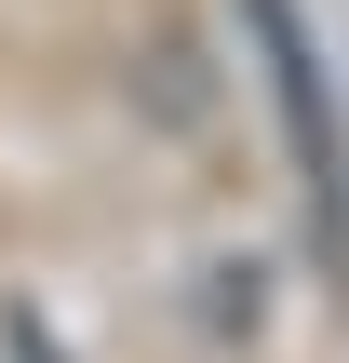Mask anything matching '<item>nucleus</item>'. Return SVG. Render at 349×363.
<instances>
[{
    "instance_id": "obj_1",
    "label": "nucleus",
    "mask_w": 349,
    "mask_h": 363,
    "mask_svg": "<svg viewBox=\"0 0 349 363\" xmlns=\"http://www.w3.org/2000/svg\"><path fill=\"white\" fill-rule=\"evenodd\" d=\"M256 27H269V67H282V108H296L309 189H323V229L349 242V175H336V121H323V67H309V40H296V13H282V0H256Z\"/></svg>"
}]
</instances>
